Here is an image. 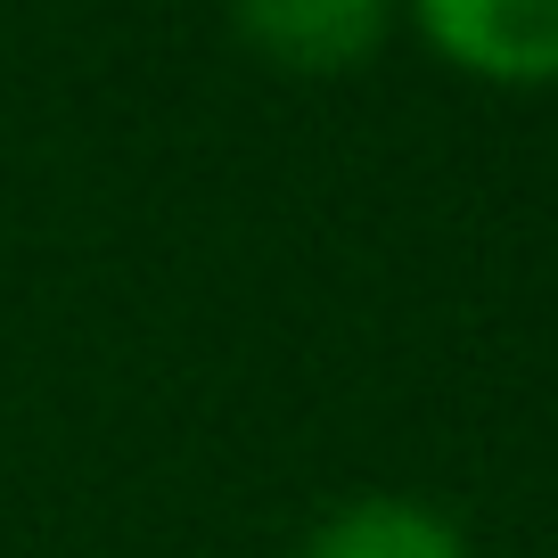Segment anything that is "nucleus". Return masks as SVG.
Masks as SVG:
<instances>
[{"label": "nucleus", "instance_id": "7ed1b4c3", "mask_svg": "<svg viewBox=\"0 0 558 558\" xmlns=\"http://www.w3.org/2000/svg\"><path fill=\"white\" fill-rule=\"evenodd\" d=\"M296 558H469V542L418 493H353L304 534Z\"/></svg>", "mask_w": 558, "mask_h": 558}, {"label": "nucleus", "instance_id": "f03ea898", "mask_svg": "<svg viewBox=\"0 0 558 558\" xmlns=\"http://www.w3.org/2000/svg\"><path fill=\"white\" fill-rule=\"evenodd\" d=\"M402 0H230L239 41L279 74H353L395 34Z\"/></svg>", "mask_w": 558, "mask_h": 558}, {"label": "nucleus", "instance_id": "f257e3e1", "mask_svg": "<svg viewBox=\"0 0 558 558\" xmlns=\"http://www.w3.org/2000/svg\"><path fill=\"white\" fill-rule=\"evenodd\" d=\"M444 66L501 90L558 83V0H402Z\"/></svg>", "mask_w": 558, "mask_h": 558}]
</instances>
